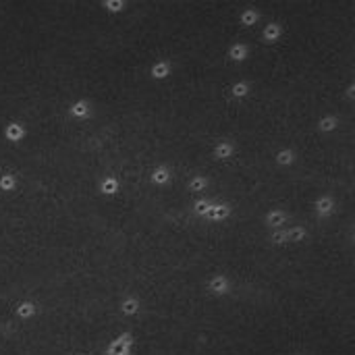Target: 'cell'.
Wrapping results in <instances>:
<instances>
[]
</instances>
